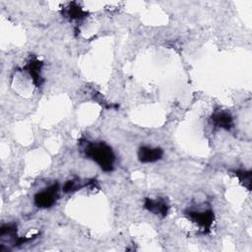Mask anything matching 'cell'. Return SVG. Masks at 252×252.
I'll return each mask as SVG.
<instances>
[{"instance_id": "obj_1", "label": "cell", "mask_w": 252, "mask_h": 252, "mask_svg": "<svg viewBox=\"0 0 252 252\" xmlns=\"http://www.w3.org/2000/svg\"><path fill=\"white\" fill-rule=\"evenodd\" d=\"M86 156L95 161L101 169L104 171H111L114 163V154L110 147L106 144L99 143H89L85 148Z\"/></svg>"}, {"instance_id": "obj_2", "label": "cell", "mask_w": 252, "mask_h": 252, "mask_svg": "<svg viewBox=\"0 0 252 252\" xmlns=\"http://www.w3.org/2000/svg\"><path fill=\"white\" fill-rule=\"evenodd\" d=\"M58 184H52L43 191L38 192L34 196V203L39 208H49L57 200L59 196Z\"/></svg>"}, {"instance_id": "obj_3", "label": "cell", "mask_w": 252, "mask_h": 252, "mask_svg": "<svg viewBox=\"0 0 252 252\" xmlns=\"http://www.w3.org/2000/svg\"><path fill=\"white\" fill-rule=\"evenodd\" d=\"M188 218L196 222L199 227L203 228L204 230L209 229L214 220V214L213 211L210 209L207 210H189L186 212Z\"/></svg>"}, {"instance_id": "obj_4", "label": "cell", "mask_w": 252, "mask_h": 252, "mask_svg": "<svg viewBox=\"0 0 252 252\" xmlns=\"http://www.w3.org/2000/svg\"><path fill=\"white\" fill-rule=\"evenodd\" d=\"M163 152L159 148L142 147L139 150L138 158L142 162H154L161 158Z\"/></svg>"}, {"instance_id": "obj_5", "label": "cell", "mask_w": 252, "mask_h": 252, "mask_svg": "<svg viewBox=\"0 0 252 252\" xmlns=\"http://www.w3.org/2000/svg\"><path fill=\"white\" fill-rule=\"evenodd\" d=\"M42 63L38 61L37 59H31L25 66V69L30 73V76L32 79V82L36 87H39L41 85V75H40V70H41Z\"/></svg>"}, {"instance_id": "obj_6", "label": "cell", "mask_w": 252, "mask_h": 252, "mask_svg": "<svg viewBox=\"0 0 252 252\" xmlns=\"http://www.w3.org/2000/svg\"><path fill=\"white\" fill-rule=\"evenodd\" d=\"M145 208L153 214L164 217L167 214V204L163 200H154L147 198L145 201Z\"/></svg>"}, {"instance_id": "obj_7", "label": "cell", "mask_w": 252, "mask_h": 252, "mask_svg": "<svg viewBox=\"0 0 252 252\" xmlns=\"http://www.w3.org/2000/svg\"><path fill=\"white\" fill-rule=\"evenodd\" d=\"M212 121L217 127L223 128L226 130H229L233 125V119L231 115L225 111L214 113L212 116Z\"/></svg>"}, {"instance_id": "obj_8", "label": "cell", "mask_w": 252, "mask_h": 252, "mask_svg": "<svg viewBox=\"0 0 252 252\" xmlns=\"http://www.w3.org/2000/svg\"><path fill=\"white\" fill-rule=\"evenodd\" d=\"M66 15L71 19V20H80L86 16V12L76 5L75 3L70 4V6L66 10Z\"/></svg>"}, {"instance_id": "obj_9", "label": "cell", "mask_w": 252, "mask_h": 252, "mask_svg": "<svg viewBox=\"0 0 252 252\" xmlns=\"http://www.w3.org/2000/svg\"><path fill=\"white\" fill-rule=\"evenodd\" d=\"M235 175L238 177L239 181L248 189L251 188V172L246 170H236Z\"/></svg>"}, {"instance_id": "obj_10", "label": "cell", "mask_w": 252, "mask_h": 252, "mask_svg": "<svg viewBox=\"0 0 252 252\" xmlns=\"http://www.w3.org/2000/svg\"><path fill=\"white\" fill-rule=\"evenodd\" d=\"M79 188H80V181H78V180H69L64 184L63 191L68 193V192H73V191H75Z\"/></svg>"}]
</instances>
